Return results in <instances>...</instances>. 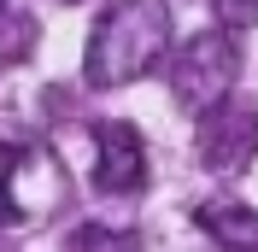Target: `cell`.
Here are the masks:
<instances>
[{
    "mask_svg": "<svg viewBox=\"0 0 258 252\" xmlns=\"http://www.w3.org/2000/svg\"><path fill=\"white\" fill-rule=\"evenodd\" d=\"M241 77V47H235V30H200L188 35L176 53H170V94L182 111L206 117L211 106H223L229 88Z\"/></svg>",
    "mask_w": 258,
    "mask_h": 252,
    "instance_id": "2",
    "label": "cell"
},
{
    "mask_svg": "<svg viewBox=\"0 0 258 252\" xmlns=\"http://www.w3.org/2000/svg\"><path fill=\"white\" fill-rule=\"evenodd\" d=\"M164 53H170V6L164 0H112L88 35L82 77H88V88H123V82H141L153 65H164Z\"/></svg>",
    "mask_w": 258,
    "mask_h": 252,
    "instance_id": "1",
    "label": "cell"
},
{
    "mask_svg": "<svg viewBox=\"0 0 258 252\" xmlns=\"http://www.w3.org/2000/svg\"><path fill=\"white\" fill-rule=\"evenodd\" d=\"M94 182L106 194H135L147 182V147L135 123H100L94 129Z\"/></svg>",
    "mask_w": 258,
    "mask_h": 252,
    "instance_id": "5",
    "label": "cell"
},
{
    "mask_svg": "<svg viewBox=\"0 0 258 252\" xmlns=\"http://www.w3.org/2000/svg\"><path fill=\"white\" fill-rule=\"evenodd\" d=\"M194 223L217 235L223 252H258V211H246V205H200Z\"/></svg>",
    "mask_w": 258,
    "mask_h": 252,
    "instance_id": "6",
    "label": "cell"
},
{
    "mask_svg": "<svg viewBox=\"0 0 258 252\" xmlns=\"http://www.w3.org/2000/svg\"><path fill=\"white\" fill-rule=\"evenodd\" d=\"M64 200V170L41 147L0 141V229H35Z\"/></svg>",
    "mask_w": 258,
    "mask_h": 252,
    "instance_id": "3",
    "label": "cell"
},
{
    "mask_svg": "<svg viewBox=\"0 0 258 252\" xmlns=\"http://www.w3.org/2000/svg\"><path fill=\"white\" fill-rule=\"evenodd\" d=\"M217 24L223 30H252L258 24V0H217Z\"/></svg>",
    "mask_w": 258,
    "mask_h": 252,
    "instance_id": "8",
    "label": "cell"
},
{
    "mask_svg": "<svg viewBox=\"0 0 258 252\" xmlns=\"http://www.w3.org/2000/svg\"><path fill=\"white\" fill-rule=\"evenodd\" d=\"M71 252H135V235L129 229H100V223H82L71 235Z\"/></svg>",
    "mask_w": 258,
    "mask_h": 252,
    "instance_id": "7",
    "label": "cell"
},
{
    "mask_svg": "<svg viewBox=\"0 0 258 252\" xmlns=\"http://www.w3.org/2000/svg\"><path fill=\"white\" fill-rule=\"evenodd\" d=\"M258 153V100H223L200 117V164L206 170H246V158Z\"/></svg>",
    "mask_w": 258,
    "mask_h": 252,
    "instance_id": "4",
    "label": "cell"
}]
</instances>
